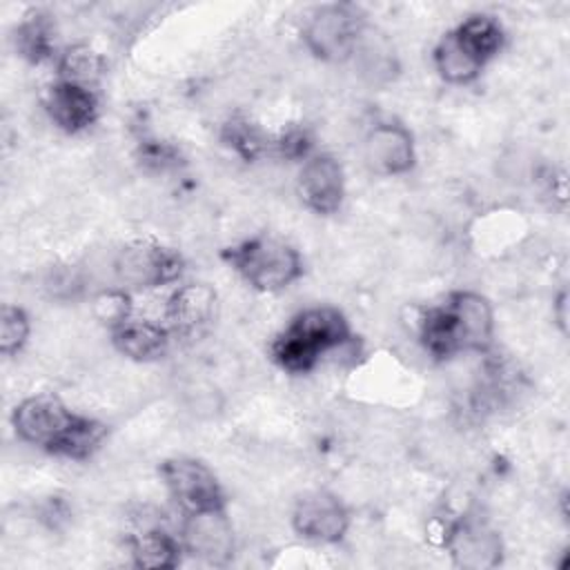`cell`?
Instances as JSON below:
<instances>
[{"mask_svg": "<svg viewBox=\"0 0 570 570\" xmlns=\"http://www.w3.org/2000/svg\"><path fill=\"white\" fill-rule=\"evenodd\" d=\"M105 69L102 58L87 45L69 47L58 60V80L91 87L100 80Z\"/></svg>", "mask_w": 570, "mask_h": 570, "instance_id": "obj_19", "label": "cell"}, {"mask_svg": "<svg viewBox=\"0 0 570 570\" xmlns=\"http://www.w3.org/2000/svg\"><path fill=\"white\" fill-rule=\"evenodd\" d=\"M352 332L345 316L334 307H309L274 338L272 358L292 374L309 372L318 358L350 343Z\"/></svg>", "mask_w": 570, "mask_h": 570, "instance_id": "obj_3", "label": "cell"}, {"mask_svg": "<svg viewBox=\"0 0 570 570\" xmlns=\"http://www.w3.org/2000/svg\"><path fill=\"white\" fill-rule=\"evenodd\" d=\"M169 334L171 332L158 323L129 316L111 327V343L131 361H154L167 352Z\"/></svg>", "mask_w": 570, "mask_h": 570, "instance_id": "obj_16", "label": "cell"}, {"mask_svg": "<svg viewBox=\"0 0 570 570\" xmlns=\"http://www.w3.org/2000/svg\"><path fill=\"white\" fill-rule=\"evenodd\" d=\"M216 316V292L207 283H187L178 287L165 307L167 330L178 336L205 332Z\"/></svg>", "mask_w": 570, "mask_h": 570, "instance_id": "obj_14", "label": "cell"}, {"mask_svg": "<svg viewBox=\"0 0 570 570\" xmlns=\"http://www.w3.org/2000/svg\"><path fill=\"white\" fill-rule=\"evenodd\" d=\"M503 27L485 13L465 18L448 31L432 51L436 73L450 85L472 82L483 67L501 51Z\"/></svg>", "mask_w": 570, "mask_h": 570, "instance_id": "obj_4", "label": "cell"}, {"mask_svg": "<svg viewBox=\"0 0 570 570\" xmlns=\"http://www.w3.org/2000/svg\"><path fill=\"white\" fill-rule=\"evenodd\" d=\"M131 557L138 568H176L183 543L160 528H145L129 539Z\"/></svg>", "mask_w": 570, "mask_h": 570, "instance_id": "obj_17", "label": "cell"}, {"mask_svg": "<svg viewBox=\"0 0 570 570\" xmlns=\"http://www.w3.org/2000/svg\"><path fill=\"white\" fill-rule=\"evenodd\" d=\"M227 265L258 292H278L303 274L298 252L274 236H254L223 252Z\"/></svg>", "mask_w": 570, "mask_h": 570, "instance_id": "obj_5", "label": "cell"}, {"mask_svg": "<svg viewBox=\"0 0 570 570\" xmlns=\"http://www.w3.org/2000/svg\"><path fill=\"white\" fill-rule=\"evenodd\" d=\"M94 309H96V316L109 327H116L118 323L131 316L129 296L122 289H107L100 296H96Z\"/></svg>", "mask_w": 570, "mask_h": 570, "instance_id": "obj_22", "label": "cell"}, {"mask_svg": "<svg viewBox=\"0 0 570 570\" xmlns=\"http://www.w3.org/2000/svg\"><path fill=\"white\" fill-rule=\"evenodd\" d=\"M160 479L176 501V505L189 514L212 508H225V494L214 472L189 456H176L160 463Z\"/></svg>", "mask_w": 570, "mask_h": 570, "instance_id": "obj_7", "label": "cell"}, {"mask_svg": "<svg viewBox=\"0 0 570 570\" xmlns=\"http://www.w3.org/2000/svg\"><path fill=\"white\" fill-rule=\"evenodd\" d=\"M294 530L314 543H336L350 528L345 505L330 492H305L292 512Z\"/></svg>", "mask_w": 570, "mask_h": 570, "instance_id": "obj_10", "label": "cell"}, {"mask_svg": "<svg viewBox=\"0 0 570 570\" xmlns=\"http://www.w3.org/2000/svg\"><path fill=\"white\" fill-rule=\"evenodd\" d=\"M223 140L247 160L256 158L265 149L263 134L245 118H232L223 129Z\"/></svg>", "mask_w": 570, "mask_h": 570, "instance_id": "obj_21", "label": "cell"}, {"mask_svg": "<svg viewBox=\"0 0 570 570\" xmlns=\"http://www.w3.org/2000/svg\"><path fill=\"white\" fill-rule=\"evenodd\" d=\"M114 267L118 278L127 285L156 287L176 281L180 276L183 261L169 247L156 243H134L118 254Z\"/></svg>", "mask_w": 570, "mask_h": 570, "instance_id": "obj_9", "label": "cell"}, {"mask_svg": "<svg viewBox=\"0 0 570 570\" xmlns=\"http://www.w3.org/2000/svg\"><path fill=\"white\" fill-rule=\"evenodd\" d=\"M276 145H278L281 154H285L287 158H309L312 138L303 129H292Z\"/></svg>", "mask_w": 570, "mask_h": 570, "instance_id": "obj_23", "label": "cell"}, {"mask_svg": "<svg viewBox=\"0 0 570 570\" xmlns=\"http://www.w3.org/2000/svg\"><path fill=\"white\" fill-rule=\"evenodd\" d=\"M365 29V18L358 7L350 2H334L318 7L309 16L303 40L316 58L325 62H341L354 56Z\"/></svg>", "mask_w": 570, "mask_h": 570, "instance_id": "obj_6", "label": "cell"}, {"mask_svg": "<svg viewBox=\"0 0 570 570\" xmlns=\"http://www.w3.org/2000/svg\"><path fill=\"white\" fill-rule=\"evenodd\" d=\"M47 111L62 131L78 134L98 118V96L91 87L56 80L47 94Z\"/></svg>", "mask_w": 570, "mask_h": 570, "instance_id": "obj_15", "label": "cell"}, {"mask_svg": "<svg viewBox=\"0 0 570 570\" xmlns=\"http://www.w3.org/2000/svg\"><path fill=\"white\" fill-rule=\"evenodd\" d=\"M552 312H554V318H557L561 332H566V327H568V294H566V292H561V294L557 296Z\"/></svg>", "mask_w": 570, "mask_h": 570, "instance_id": "obj_24", "label": "cell"}, {"mask_svg": "<svg viewBox=\"0 0 570 570\" xmlns=\"http://www.w3.org/2000/svg\"><path fill=\"white\" fill-rule=\"evenodd\" d=\"M180 543L191 557L209 566H225L234 550V532L225 508L185 514Z\"/></svg>", "mask_w": 570, "mask_h": 570, "instance_id": "obj_8", "label": "cell"}, {"mask_svg": "<svg viewBox=\"0 0 570 570\" xmlns=\"http://www.w3.org/2000/svg\"><path fill=\"white\" fill-rule=\"evenodd\" d=\"M445 548L454 566L465 570H488L501 563L503 546L499 534L474 519L456 521L445 534Z\"/></svg>", "mask_w": 570, "mask_h": 570, "instance_id": "obj_12", "label": "cell"}, {"mask_svg": "<svg viewBox=\"0 0 570 570\" xmlns=\"http://www.w3.org/2000/svg\"><path fill=\"white\" fill-rule=\"evenodd\" d=\"M31 332L29 316L22 307L18 305H4L2 316H0V352L4 356L18 354Z\"/></svg>", "mask_w": 570, "mask_h": 570, "instance_id": "obj_20", "label": "cell"}, {"mask_svg": "<svg viewBox=\"0 0 570 570\" xmlns=\"http://www.w3.org/2000/svg\"><path fill=\"white\" fill-rule=\"evenodd\" d=\"M363 156L372 171L381 176H401L414 167V138L401 122H376L365 136Z\"/></svg>", "mask_w": 570, "mask_h": 570, "instance_id": "obj_11", "label": "cell"}, {"mask_svg": "<svg viewBox=\"0 0 570 570\" xmlns=\"http://www.w3.org/2000/svg\"><path fill=\"white\" fill-rule=\"evenodd\" d=\"M298 194L316 214H334L345 196V176L341 163L330 154L305 158L298 174Z\"/></svg>", "mask_w": 570, "mask_h": 570, "instance_id": "obj_13", "label": "cell"}, {"mask_svg": "<svg viewBox=\"0 0 570 570\" xmlns=\"http://www.w3.org/2000/svg\"><path fill=\"white\" fill-rule=\"evenodd\" d=\"M11 423L24 443L67 459H87L107 436V428L100 421L71 412L53 394H36L20 401Z\"/></svg>", "mask_w": 570, "mask_h": 570, "instance_id": "obj_1", "label": "cell"}, {"mask_svg": "<svg viewBox=\"0 0 570 570\" xmlns=\"http://www.w3.org/2000/svg\"><path fill=\"white\" fill-rule=\"evenodd\" d=\"M16 47L29 62H42L53 56V27L49 16L31 11L16 29Z\"/></svg>", "mask_w": 570, "mask_h": 570, "instance_id": "obj_18", "label": "cell"}, {"mask_svg": "<svg viewBox=\"0 0 570 570\" xmlns=\"http://www.w3.org/2000/svg\"><path fill=\"white\" fill-rule=\"evenodd\" d=\"M419 336L434 358H450L459 352H485L494 336L492 305L476 292H452L448 301L423 312Z\"/></svg>", "mask_w": 570, "mask_h": 570, "instance_id": "obj_2", "label": "cell"}]
</instances>
